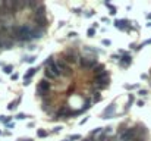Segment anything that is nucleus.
Here are the masks:
<instances>
[{"label": "nucleus", "mask_w": 151, "mask_h": 141, "mask_svg": "<svg viewBox=\"0 0 151 141\" xmlns=\"http://www.w3.org/2000/svg\"><path fill=\"white\" fill-rule=\"evenodd\" d=\"M6 127H7V128H15V124H12V122H10V124H7Z\"/></svg>", "instance_id": "nucleus-39"}, {"label": "nucleus", "mask_w": 151, "mask_h": 141, "mask_svg": "<svg viewBox=\"0 0 151 141\" xmlns=\"http://www.w3.org/2000/svg\"><path fill=\"white\" fill-rule=\"evenodd\" d=\"M109 84H110V78L98 79V81H95V88H97V90H103V88H107Z\"/></svg>", "instance_id": "nucleus-12"}, {"label": "nucleus", "mask_w": 151, "mask_h": 141, "mask_svg": "<svg viewBox=\"0 0 151 141\" xmlns=\"http://www.w3.org/2000/svg\"><path fill=\"white\" fill-rule=\"evenodd\" d=\"M147 19H151V13H147Z\"/></svg>", "instance_id": "nucleus-44"}, {"label": "nucleus", "mask_w": 151, "mask_h": 141, "mask_svg": "<svg viewBox=\"0 0 151 141\" xmlns=\"http://www.w3.org/2000/svg\"><path fill=\"white\" fill-rule=\"evenodd\" d=\"M19 103H21V97H18V99H15L13 102H10V103H9V106H7V109H9V110H15V109L18 107V104H19Z\"/></svg>", "instance_id": "nucleus-17"}, {"label": "nucleus", "mask_w": 151, "mask_h": 141, "mask_svg": "<svg viewBox=\"0 0 151 141\" xmlns=\"http://www.w3.org/2000/svg\"><path fill=\"white\" fill-rule=\"evenodd\" d=\"M119 138H120V141H132L134 138H137V129L135 128H128L119 135Z\"/></svg>", "instance_id": "nucleus-5"}, {"label": "nucleus", "mask_w": 151, "mask_h": 141, "mask_svg": "<svg viewBox=\"0 0 151 141\" xmlns=\"http://www.w3.org/2000/svg\"><path fill=\"white\" fill-rule=\"evenodd\" d=\"M10 15V6H9V1H1L0 3V16L1 18H6Z\"/></svg>", "instance_id": "nucleus-11"}, {"label": "nucleus", "mask_w": 151, "mask_h": 141, "mask_svg": "<svg viewBox=\"0 0 151 141\" xmlns=\"http://www.w3.org/2000/svg\"><path fill=\"white\" fill-rule=\"evenodd\" d=\"M41 106H43V110H46V112H47V110L51 107V99L44 97V99H43V104H41Z\"/></svg>", "instance_id": "nucleus-15"}, {"label": "nucleus", "mask_w": 151, "mask_h": 141, "mask_svg": "<svg viewBox=\"0 0 151 141\" xmlns=\"http://www.w3.org/2000/svg\"><path fill=\"white\" fill-rule=\"evenodd\" d=\"M104 78H110L107 71H104V72H103V74H100V75H95V81H98V79H104Z\"/></svg>", "instance_id": "nucleus-21"}, {"label": "nucleus", "mask_w": 151, "mask_h": 141, "mask_svg": "<svg viewBox=\"0 0 151 141\" xmlns=\"http://www.w3.org/2000/svg\"><path fill=\"white\" fill-rule=\"evenodd\" d=\"M115 28H117L119 31H129L131 22L128 19H117V21H115Z\"/></svg>", "instance_id": "nucleus-7"}, {"label": "nucleus", "mask_w": 151, "mask_h": 141, "mask_svg": "<svg viewBox=\"0 0 151 141\" xmlns=\"http://www.w3.org/2000/svg\"><path fill=\"white\" fill-rule=\"evenodd\" d=\"M62 59H63L68 65H73V63H76V62L79 60V54H78L73 49H69V50L62 56Z\"/></svg>", "instance_id": "nucleus-2"}, {"label": "nucleus", "mask_w": 151, "mask_h": 141, "mask_svg": "<svg viewBox=\"0 0 151 141\" xmlns=\"http://www.w3.org/2000/svg\"><path fill=\"white\" fill-rule=\"evenodd\" d=\"M78 62H79V66L84 69H94L98 65L97 59H90V57H79Z\"/></svg>", "instance_id": "nucleus-3"}, {"label": "nucleus", "mask_w": 151, "mask_h": 141, "mask_svg": "<svg viewBox=\"0 0 151 141\" xmlns=\"http://www.w3.org/2000/svg\"><path fill=\"white\" fill-rule=\"evenodd\" d=\"M138 94H139V96H147V94H148V91H147V90H139V91H138Z\"/></svg>", "instance_id": "nucleus-33"}, {"label": "nucleus", "mask_w": 151, "mask_h": 141, "mask_svg": "<svg viewBox=\"0 0 151 141\" xmlns=\"http://www.w3.org/2000/svg\"><path fill=\"white\" fill-rule=\"evenodd\" d=\"M29 37H31L32 40H40V38L43 37V32H41L40 29H37V28H32V31H31Z\"/></svg>", "instance_id": "nucleus-13"}, {"label": "nucleus", "mask_w": 151, "mask_h": 141, "mask_svg": "<svg viewBox=\"0 0 151 141\" xmlns=\"http://www.w3.org/2000/svg\"><path fill=\"white\" fill-rule=\"evenodd\" d=\"M84 141H94V137H90V138H87V140H84ZM97 141V140H95Z\"/></svg>", "instance_id": "nucleus-43"}, {"label": "nucleus", "mask_w": 151, "mask_h": 141, "mask_svg": "<svg viewBox=\"0 0 151 141\" xmlns=\"http://www.w3.org/2000/svg\"><path fill=\"white\" fill-rule=\"evenodd\" d=\"M109 138H110V137H109V134H106V132L103 131V132L100 134V137H98V140H97V141H109Z\"/></svg>", "instance_id": "nucleus-24"}, {"label": "nucleus", "mask_w": 151, "mask_h": 141, "mask_svg": "<svg viewBox=\"0 0 151 141\" xmlns=\"http://www.w3.org/2000/svg\"><path fill=\"white\" fill-rule=\"evenodd\" d=\"M104 71H106V68H104V65H101V63H98V65H97V66L93 69V72H94V77H95V75H100V74H103Z\"/></svg>", "instance_id": "nucleus-16"}, {"label": "nucleus", "mask_w": 151, "mask_h": 141, "mask_svg": "<svg viewBox=\"0 0 151 141\" xmlns=\"http://www.w3.org/2000/svg\"><path fill=\"white\" fill-rule=\"evenodd\" d=\"M12 71H13V66H12V65H4V66H3V72H4V74H12Z\"/></svg>", "instance_id": "nucleus-25"}, {"label": "nucleus", "mask_w": 151, "mask_h": 141, "mask_svg": "<svg viewBox=\"0 0 151 141\" xmlns=\"http://www.w3.org/2000/svg\"><path fill=\"white\" fill-rule=\"evenodd\" d=\"M95 31H97L95 28H90V29L87 31V35H88V37H94V35H95Z\"/></svg>", "instance_id": "nucleus-28"}, {"label": "nucleus", "mask_w": 151, "mask_h": 141, "mask_svg": "<svg viewBox=\"0 0 151 141\" xmlns=\"http://www.w3.org/2000/svg\"><path fill=\"white\" fill-rule=\"evenodd\" d=\"M0 65H1V63H0Z\"/></svg>", "instance_id": "nucleus-47"}, {"label": "nucleus", "mask_w": 151, "mask_h": 141, "mask_svg": "<svg viewBox=\"0 0 151 141\" xmlns=\"http://www.w3.org/2000/svg\"><path fill=\"white\" fill-rule=\"evenodd\" d=\"M18 77H19L18 74H12V75H10V78H12L13 81H16V79H18Z\"/></svg>", "instance_id": "nucleus-35"}, {"label": "nucleus", "mask_w": 151, "mask_h": 141, "mask_svg": "<svg viewBox=\"0 0 151 141\" xmlns=\"http://www.w3.org/2000/svg\"><path fill=\"white\" fill-rule=\"evenodd\" d=\"M93 15H94V12H91V10H90V12H87V13H85V16H87V18H91V16H93Z\"/></svg>", "instance_id": "nucleus-36"}, {"label": "nucleus", "mask_w": 151, "mask_h": 141, "mask_svg": "<svg viewBox=\"0 0 151 141\" xmlns=\"http://www.w3.org/2000/svg\"><path fill=\"white\" fill-rule=\"evenodd\" d=\"M32 21H34V24H35V28H37V29H40L41 32H44V31H46L47 24H48V21H47V18H46V16H34V18H32Z\"/></svg>", "instance_id": "nucleus-4"}, {"label": "nucleus", "mask_w": 151, "mask_h": 141, "mask_svg": "<svg viewBox=\"0 0 151 141\" xmlns=\"http://www.w3.org/2000/svg\"><path fill=\"white\" fill-rule=\"evenodd\" d=\"M132 141H144V138H139V137H137V138H134Z\"/></svg>", "instance_id": "nucleus-40"}, {"label": "nucleus", "mask_w": 151, "mask_h": 141, "mask_svg": "<svg viewBox=\"0 0 151 141\" xmlns=\"http://www.w3.org/2000/svg\"><path fill=\"white\" fill-rule=\"evenodd\" d=\"M113 115H115V104H110V106H107V107L103 110L101 119H112Z\"/></svg>", "instance_id": "nucleus-10"}, {"label": "nucleus", "mask_w": 151, "mask_h": 141, "mask_svg": "<svg viewBox=\"0 0 151 141\" xmlns=\"http://www.w3.org/2000/svg\"><path fill=\"white\" fill-rule=\"evenodd\" d=\"M0 122H3L4 125H7V124H10V118L9 116H0Z\"/></svg>", "instance_id": "nucleus-27"}, {"label": "nucleus", "mask_w": 151, "mask_h": 141, "mask_svg": "<svg viewBox=\"0 0 151 141\" xmlns=\"http://www.w3.org/2000/svg\"><path fill=\"white\" fill-rule=\"evenodd\" d=\"M100 100H101L100 94H98V93H94V102H100Z\"/></svg>", "instance_id": "nucleus-32"}, {"label": "nucleus", "mask_w": 151, "mask_h": 141, "mask_svg": "<svg viewBox=\"0 0 151 141\" xmlns=\"http://www.w3.org/2000/svg\"><path fill=\"white\" fill-rule=\"evenodd\" d=\"M63 141H70V140H69V138H66V140H63Z\"/></svg>", "instance_id": "nucleus-45"}, {"label": "nucleus", "mask_w": 151, "mask_h": 141, "mask_svg": "<svg viewBox=\"0 0 151 141\" xmlns=\"http://www.w3.org/2000/svg\"><path fill=\"white\" fill-rule=\"evenodd\" d=\"M48 135V131H46V129H38L37 131V137H40V138H46Z\"/></svg>", "instance_id": "nucleus-20"}, {"label": "nucleus", "mask_w": 151, "mask_h": 141, "mask_svg": "<svg viewBox=\"0 0 151 141\" xmlns=\"http://www.w3.org/2000/svg\"><path fill=\"white\" fill-rule=\"evenodd\" d=\"M112 59H119L120 60V56L119 54H112Z\"/></svg>", "instance_id": "nucleus-37"}, {"label": "nucleus", "mask_w": 151, "mask_h": 141, "mask_svg": "<svg viewBox=\"0 0 151 141\" xmlns=\"http://www.w3.org/2000/svg\"><path fill=\"white\" fill-rule=\"evenodd\" d=\"M101 43H103V46H110V44H112V41H110V40H103Z\"/></svg>", "instance_id": "nucleus-34"}, {"label": "nucleus", "mask_w": 151, "mask_h": 141, "mask_svg": "<svg viewBox=\"0 0 151 141\" xmlns=\"http://www.w3.org/2000/svg\"><path fill=\"white\" fill-rule=\"evenodd\" d=\"M131 63H132V56H131L129 53L120 56V60H119V66H120V68H129Z\"/></svg>", "instance_id": "nucleus-8"}, {"label": "nucleus", "mask_w": 151, "mask_h": 141, "mask_svg": "<svg viewBox=\"0 0 151 141\" xmlns=\"http://www.w3.org/2000/svg\"><path fill=\"white\" fill-rule=\"evenodd\" d=\"M125 88H126V90H134V88H138V84H134V85L126 84V85H125Z\"/></svg>", "instance_id": "nucleus-31"}, {"label": "nucleus", "mask_w": 151, "mask_h": 141, "mask_svg": "<svg viewBox=\"0 0 151 141\" xmlns=\"http://www.w3.org/2000/svg\"><path fill=\"white\" fill-rule=\"evenodd\" d=\"M34 60H35L34 56H26V57L22 59V62H26V63H34Z\"/></svg>", "instance_id": "nucleus-26"}, {"label": "nucleus", "mask_w": 151, "mask_h": 141, "mask_svg": "<svg viewBox=\"0 0 151 141\" xmlns=\"http://www.w3.org/2000/svg\"><path fill=\"white\" fill-rule=\"evenodd\" d=\"M37 71H38V68H29L28 69V72L23 77V85H29L31 84V78L37 74Z\"/></svg>", "instance_id": "nucleus-9"}, {"label": "nucleus", "mask_w": 151, "mask_h": 141, "mask_svg": "<svg viewBox=\"0 0 151 141\" xmlns=\"http://www.w3.org/2000/svg\"><path fill=\"white\" fill-rule=\"evenodd\" d=\"M134 102H135V96H134V94H129V97H128V103H126V109H129V107L134 104Z\"/></svg>", "instance_id": "nucleus-19"}, {"label": "nucleus", "mask_w": 151, "mask_h": 141, "mask_svg": "<svg viewBox=\"0 0 151 141\" xmlns=\"http://www.w3.org/2000/svg\"><path fill=\"white\" fill-rule=\"evenodd\" d=\"M50 90H51V82H48L47 79H41L37 85V94L41 99L47 97V94H50Z\"/></svg>", "instance_id": "nucleus-1"}, {"label": "nucleus", "mask_w": 151, "mask_h": 141, "mask_svg": "<svg viewBox=\"0 0 151 141\" xmlns=\"http://www.w3.org/2000/svg\"><path fill=\"white\" fill-rule=\"evenodd\" d=\"M44 75H46V78H47V79H50V81H54V79H57V77H56V75H54V74H53L50 69H47V68H46V71H44Z\"/></svg>", "instance_id": "nucleus-18"}, {"label": "nucleus", "mask_w": 151, "mask_h": 141, "mask_svg": "<svg viewBox=\"0 0 151 141\" xmlns=\"http://www.w3.org/2000/svg\"><path fill=\"white\" fill-rule=\"evenodd\" d=\"M104 131V128H95V129H93L91 131V137H95V135H100L101 132Z\"/></svg>", "instance_id": "nucleus-23"}, {"label": "nucleus", "mask_w": 151, "mask_h": 141, "mask_svg": "<svg viewBox=\"0 0 151 141\" xmlns=\"http://www.w3.org/2000/svg\"><path fill=\"white\" fill-rule=\"evenodd\" d=\"M69 140H70V141H76V140H81V135H78V134H75V135H70V137H69Z\"/></svg>", "instance_id": "nucleus-30"}, {"label": "nucleus", "mask_w": 151, "mask_h": 141, "mask_svg": "<svg viewBox=\"0 0 151 141\" xmlns=\"http://www.w3.org/2000/svg\"><path fill=\"white\" fill-rule=\"evenodd\" d=\"M138 106L142 107V106H144V100H139V102H138Z\"/></svg>", "instance_id": "nucleus-38"}, {"label": "nucleus", "mask_w": 151, "mask_h": 141, "mask_svg": "<svg viewBox=\"0 0 151 141\" xmlns=\"http://www.w3.org/2000/svg\"><path fill=\"white\" fill-rule=\"evenodd\" d=\"M56 63H57V68L62 72V77H70V68H69V65L63 59H57Z\"/></svg>", "instance_id": "nucleus-6"}, {"label": "nucleus", "mask_w": 151, "mask_h": 141, "mask_svg": "<svg viewBox=\"0 0 151 141\" xmlns=\"http://www.w3.org/2000/svg\"><path fill=\"white\" fill-rule=\"evenodd\" d=\"M15 118H16V119H19V121H22V119H26V118H28V115H25V113H18Z\"/></svg>", "instance_id": "nucleus-29"}, {"label": "nucleus", "mask_w": 151, "mask_h": 141, "mask_svg": "<svg viewBox=\"0 0 151 141\" xmlns=\"http://www.w3.org/2000/svg\"><path fill=\"white\" fill-rule=\"evenodd\" d=\"M60 129H62V128H60V127H57V128H54V131H53V132H59Z\"/></svg>", "instance_id": "nucleus-42"}, {"label": "nucleus", "mask_w": 151, "mask_h": 141, "mask_svg": "<svg viewBox=\"0 0 151 141\" xmlns=\"http://www.w3.org/2000/svg\"><path fill=\"white\" fill-rule=\"evenodd\" d=\"M19 141H32L31 138H19Z\"/></svg>", "instance_id": "nucleus-41"}, {"label": "nucleus", "mask_w": 151, "mask_h": 141, "mask_svg": "<svg viewBox=\"0 0 151 141\" xmlns=\"http://www.w3.org/2000/svg\"><path fill=\"white\" fill-rule=\"evenodd\" d=\"M0 135H1V131H0Z\"/></svg>", "instance_id": "nucleus-46"}, {"label": "nucleus", "mask_w": 151, "mask_h": 141, "mask_svg": "<svg viewBox=\"0 0 151 141\" xmlns=\"http://www.w3.org/2000/svg\"><path fill=\"white\" fill-rule=\"evenodd\" d=\"M104 6H107V7L110 9V15H116V7H115V6H112L109 1H104Z\"/></svg>", "instance_id": "nucleus-22"}, {"label": "nucleus", "mask_w": 151, "mask_h": 141, "mask_svg": "<svg viewBox=\"0 0 151 141\" xmlns=\"http://www.w3.org/2000/svg\"><path fill=\"white\" fill-rule=\"evenodd\" d=\"M34 16H46V6L41 4L38 9L34 10Z\"/></svg>", "instance_id": "nucleus-14"}]
</instances>
